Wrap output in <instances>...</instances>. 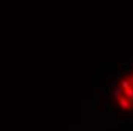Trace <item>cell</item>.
<instances>
[{"label": "cell", "mask_w": 133, "mask_h": 131, "mask_svg": "<svg viewBox=\"0 0 133 131\" xmlns=\"http://www.w3.org/2000/svg\"><path fill=\"white\" fill-rule=\"evenodd\" d=\"M121 96H122V89H121V87H116V89L113 90V98H115V99L118 101Z\"/></svg>", "instance_id": "3"}, {"label": "cell", "mask_w": 133, "mask_h": 131, "mask_svg": "<svg viewBox=\"0 0 133 131\" xmlns=\"http://www.w3.org/2000/svg\"><path fill=\"white\" fill-rule=\"evenodd\" d=\"M116 102H118V108H119V110H124V111H133V105L130 104V101H129L125 96H121Z\"/></svg>", "instance_id": "1"}, {"label": "cell", "mask_w": 133, "mask_h": 131, "mask_svg": "<svg viewBox=\"0 0 133 131\" xmlns=\"http://www.w3.org/2000/svg\"><path fill=\"white\" fill-rule=\"evenodd\" d=\"M119 87L122 89V92H124V90H127V89H130V87H132V84H130V81H129V78H122V79H121Z\"/></svg>", "instance_id": "2"}]
</instances>
